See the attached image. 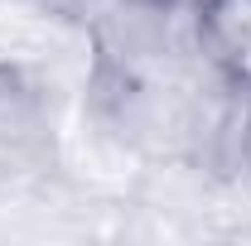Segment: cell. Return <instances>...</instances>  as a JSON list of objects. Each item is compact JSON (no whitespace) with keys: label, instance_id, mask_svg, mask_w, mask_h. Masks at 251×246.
<instances>
[{"label":"cell","instance_id":"cell-1","mask_svg":"<svg viewBox=\"0 0 251 246\" xmlns=\"http://www.w3.org/2000/svg\"><path fill=\"white\" fill-rule=\"evenodd\" d=\"M193 44L232 92L251 97V0H193Z\"/></svg>","mask_w":251,"mask_h":246}]
</instances>
